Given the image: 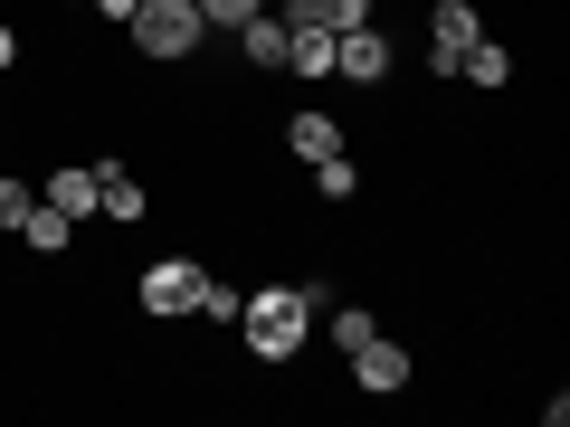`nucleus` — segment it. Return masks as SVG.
Segmentation results:
<instances>
[{"instance_id":"412c9836","label":"nucleus","mask_w":570,"mask_h":427,"mask_svg":"<svg viewBox=\"0 0 570 427\" xmlns=\"http://www.w3.org/2000/svg\"><path fill=\"white\" fill-rule=\"evenodd\" d=\"M86 10H96V20H115V29H124V20H134V10H142V0H86Z\"/></svg>"},{"instance_id":"6e6552de","label":"nucleus","mask_w":570,"mask_h":427,"mask_svg":"<svg viewBox=\"0 0 570 427\" xmlns=\"http://www.w3.org/2000/svg\"><path fill=\"white\" fill-rule=\"evenodd\" d=\"M96 219H105V228H142V219H153V190H142L124 162H105V171H96Z\"/></svg>"},{"instance_id":"39448f33","label":"nucleus","mask_w":570,"mask_h":427,"mask_svg":"<svg viewBox=\"0 0 570 427\" xmlns=\"http://www.w3.org/2000/svg\"><path fill=\"white\" fill-rule=\"evenodd\" d=\"M466 39H485V10L475 0H428V48H419V67L438 86H456V48Z\"/></svg>"},{"instance_id":"a211bd4d","label":"nucleus","mask_w":570,"mask_h":427,"mask_svg":"<svg viewBox=\"0 0 570 427\" xmlns=\"http://www.w3.org/2000/svg\"><path fill=\"white\" fill-rule=\"evenodd\" d=\"M285 295H295L305 324H324V314H333V285H324V276H285Z\"/></svg>"},{"instance_id":"20e7f679","label":"nucleus","mask_w":570,"mask_h":427,"mask_svg":"<svg viewBox=\"0 0 570 427\" xmlns=\"http://www.w3.org/2000/svg\"><path fill=\"white\" fill-rule=\"evenodd\" d=\"M343 361H352V389H362V399H400V389L419 380V351H409V342H400L390 324L371 332L362 351H343Z\"/></svg>"},{"instance_id":"f03ea898","label":"nucleus","mask_w":570,"mask_h":427,"mask_svg":"<svg viewBox=\"0 0 570 427\" xmlns=\"http://www.w3.org/2000/svg\"><path fill=\"white\" fill-rule=\"evenodd\" d=\"M124 48H134V58H153V67H181V58H200V48H209L200 0H142L134 20H124Z\"/></svg>"},{"instance_id":"f8f14e48","label":"nucleus","mask_w":570,"mask_h":427,"mask_svg":"<svg viewBox=\"0 0 570 427\" xmlns=\"http://www.w3.org/2000/svg\"><path fill=\"white\" fill-rule=\"evenodd\" d=\"M285 77H295V86H324L333 77V29H285Z\"/></svg>"},{"instance_id":"ddd939ff","label":"nucleus","mask_w":570,"mask_h":427,"mask_svg":"<svg viewBox=\"0 0 570 427\" xmlns=\"http://www.w3.org/2000/svg\"><path fill=\"white\" fill-rule=\"evenodd\" d=\"M20 247H29V257H48V266H58L67 257V247H77V219H67V209H29V219H20Z\"/></svg>"},{"instance_id":"4468645a","label":"nucleus","mask_w":570,"mask_h":427,"mask_svg":"<svg viewBox=\"0 0 570 427\" xmlns=\"http://www.w3.org/2000/svg\"><path fill=\"white\" fill-rule=\"evenodd\" d=\"M305 181H314V200H362V162H352V152H324V162H305Z\"/></svg>"},{"instance_id":"f257e3e1","label":"nucleus","mask_w":570,"mask_h":427,"mask_svg":"<svg viewBox=\"0 0 570 427\" xmlns=\"http://www.w3.org/2000/svg\"><path fill=\"white\" fill-rule=\"evenodd\" d=\"M247 342V361H266V370H285V361H305V342H314V324L295 314V295L285 285H247V305H238V324H228Z\"/></svg>"},{"instance_id":"aec40b11","label":"nucleus","mask_w":570,"mask_h":427,"mask_svg":"<svg viewBox=\"0 0 570 427\" xmlns=\"http://www.w3.org/2000/svg\"><path fill=\"white\" fill-rule=\"evenodd\" d=\"M29 58V39H20V20H0V77H10V67Z\"/></svg>"},{"instance_id":"1a4fd4ad","label":"nucleus","mask_w":570,"mask_h":427,"mask_svg":"<svg viewBox=\"0 0 570 427\" xmlns=\"http://www.w3.org/2000/svg\"><path fill=\"white\" fill-rule=\"evenodd\" d=\"M228 39H238V67H247V77H285V20H276V10L238 20Z\"/></svg>"},{"instance_id":"2eb2a0df","label":"nucleus","mask_w":570,"mask_h":427,"mask_svg":"<svg viewBox=\"0 0 570 427\" xmlns=\"http://www.w3.org/2000/svg\"><path fill=\"white\" fill-rule=\"evenodd\" d=\"M314 332H324L333 351H362L371 332H381V314H371V305H333V314H324V324H314Z\"/></svg>"},{"instance_id":"7ed1b4c3","label":"nucleus","mask_w":570,"mask_h":427,"mask_svg":"<svg viewBox=\"0 0 570 427\" xmlns=\"http://www.w3.org/2000/svg\"><path fill=\"white\" fill-rule=\"evenodd\" d=\"M200 276H209V266L190 257V247L153 257V266L134 276V314H142V324H190V305H200Z\"/></svg>"},{"instance_id":"423d86ee","label":"nucleus","mask_w":570,"mask_h":427,"mask_svg":"<svg viewBox=\"0 0 570 427\" xmlns=\"http://www.w3.org/2000/svg\"><path fill=\"white\" fill-rule=\"evenodd\" d=\"M390 39H381V20H362V29H333V77L343 86H390Z\"/></svg>"},{"instance_id":"dca6fc26","label":"nucleus","mask_w":570,"mask_h":427,"mask_svg":"<svg viewBox=\"0 0 570 427\" xmlns=\"http://www.w3.org/2000/svg\"><path fill=\"white\" fill-rule=\"evenodd\" d=\"M29 209H39V181H29V171H0V238H20Z\"/></svg>"},{"instance_id":"4be33fe9","label":"nucleus","mask_w":570,"mask_h":427,"mask_svg":"<svg viewBox=\"0 0 570 427\" xmlns=\"http://www.w3.org/2000/svg\"><path fill=\"white\" fill-rule=\"evenodd\" d=\"M58 10H86V0H58Z\"/></svg>"},{"instance_id":"9d476101","label":"nucleus","mask_w":570,"mask_h":427,"mask_svg":"<svg viewBox=\"0 0 570 427\" xmlns=\"http://www.w3.org/2000/svg\"><path fill=\"white\" fill-rule=\"evenodd\" d=\"M96 171H105V162H58V171H39V200L67 209V219L86 228V219H96Z\"/></svg>"},{"instance_id":"f3484780","label":"nucleus","mask_w":570,"mask_h":427,"mask_svg":"<svg viewBox=\"0 0 570 427\" xmlns=\"http://www.w3.org/2000/svg\"><path fill=\"white\" fill-rule=\"evenodd\" d=\"M305 20H314V29H362L371 0H305Z\"/></svg>"},{"instance_id":"6ab92c4d","label":"nucleus","mask_w":570,"mask_h":427,"mask_svg":"<svg viewBox=\"0 0 570 427\" xmlns=\"http://www.w3.org/2000/svg\"><path fill=\"white\" fill-rule=\"evenodd\" d=\"M257 10H266V0H200V20H209V39H228V29H238V20H257Z\"/></svg>"},{"instance_id":"0eeeda50","label":"nucleus","mask_w":570,"mask_h":427,"mask_svg":"<svg viewBox=\"0 0 570 427\" xmlns=\"http://www.w3.org/2000/svg\"><path fill=\"white\" fill-rule=\"evenodd\" d=\"M456 86H466V96H504V86H513V48L494 39V29L466 39V48H456Z\"/></svg>"},{"instance_id":"9b49d317","label":"nucleus","mask_w":570,"mask_h":427,"mask_svg":"<svg viewBox=\"0 0 570 427\" xmlns=\"http://www.w3.org/2000/svg\"><path fill=\"white\" fill-rule=\"evenodd\" d=\"M285 152H295V162H324V152H343V123H333L324 105H295V115H285Z\"/></svg>"}]
</instances>
